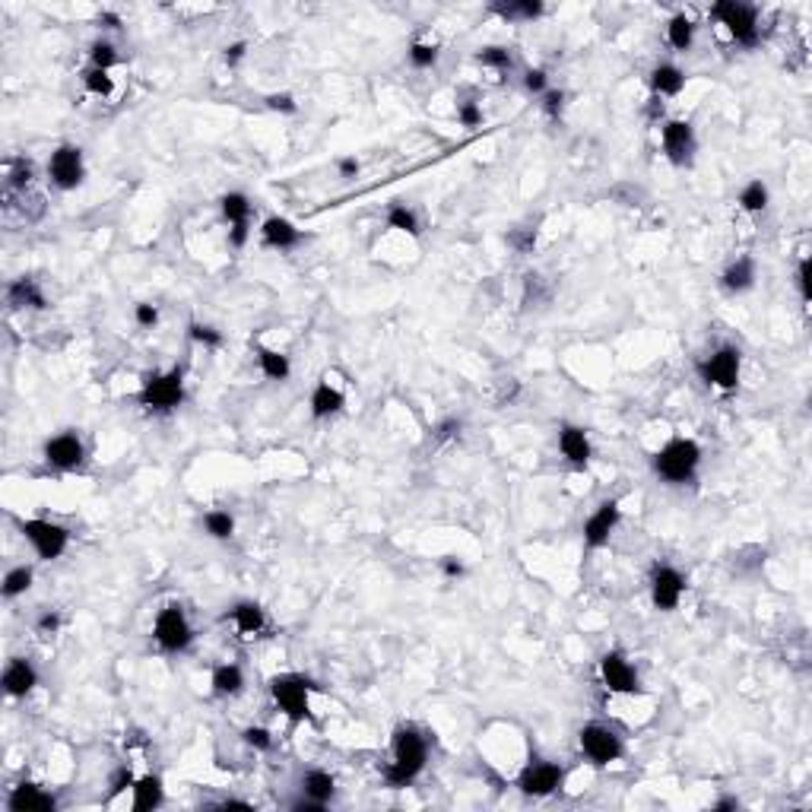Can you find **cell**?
Wrapping results in <instances>:
<instances>
[{
    "mask_svg": "<svg viewBox=\"0 0 812 812\" xmlns=\"http://www.w3.org/2000/svg\"><path fill=\"white\" fill-rule=\"evenodd\" d=\"M648 83H651L654 99H676L685 86V70L673 61H661V64H654Z\"/></svg>",
    "mask_w": 812,
    "mask_h": 812,
    "instance_id": "83f0119b",
    "label": "cell"
},
{
    "mask_svg": "<svg viewBox=\"0 0 812 812\" xmlns=\"http://www.w3.org/2000/svg\"><path fill=\"white\" fill-rule=\"evenodd\" d=\"M489 10L495 16L508 19V23H534V19L543 16L546 6L540 0H508V4H492Z\"/></svg>",
    "mask_w": 812,
    "mask_h": 812,
    "instance_id": "1f68e13d",
    "label": "cell"
},
{
    "mask_svg": "<svg viewBox=\"0 0 812 812\" xmlns=\"http://www.w3.org/2000/svg\"><path fill=\"white\" fill-rule=\"evenodd\" d=\"M359 169H362V165H359V159H356V156H343V159H337V172H339V178H356V175H359Z\"/></svg>",
    "mask_w": 812,
    "mask_h": 812,
    "instance_id": "6f0895ef",
    "label": "cell"
},
{
    "mask_svg": "<svg viewBox=\"0 0 812 812\" xmlns=\"http://www.w3.org/2000/svg\"><path fill=\"white\" fill-rule=\"evenodd\" d=\"M457 121L463 124V128H483V121H485V111H483V105L479 102H474V99H463V102H457Z\"/></svg>",
    "mask_w": 812,
    "mask_h": 812,
    "instance_id": "ee69618b",
    "label": "cell"
},
{
    "mask_svg": "<svg viewBox=\"0 0 812 812\" xmlns=\"http://www.w3.org/2000/svg\"><path fill=\"white\" fill-rule=\"evenodd\" d=\"M188 337L194 339L197 346H203V349H219V346L225 343L223 330H216L213 324H203V321H191L188 324Z\"/></svg>",
    "mask_w": 812,
    "mask_h": 812,
    "instance_id": "b9f144b4",
    "label": "cell"
},
{
    "mask_svg": "<svg viewBox=\"0 0 812 812\" xmlns=\"http://www.w3.org/2000/svg\"><path fill=\"white\" fill-rule=\"evenodd\" d=\"M438 57H442V51H438L435 42L416 38V42H410V48H406V61H410L412 70H432L438 64Z\"/></svg>",
    "mask_w": 812,
    "mask_h": 812,
    "instance_id": "74e56055",
    "label": "cell"
},
{
    "mask_svg": "<svg viewBox=\"0 0 812 812\" xmlns=\"http://www.w3.org/2000/svg\"><path fill=\"white\" fill-rule=\"evenodd\" d=\"M740 375H743V349L734 343H721L698 362V378H702L708 388L721 390V394H734V390L740 388Z\"/></svg>",
    "mask_w": 812,
    "mask_h": 812,
    "instance_id": "8992f818",
    "label": "cell"
},
{
    "mask_svg": "<svg viewBox=\"0 0 812 812\" xmlns=\"http://www.w3.org/2000/svg\"><path fill=\"white\" fill-rule=\"evenodd\" d=\"M201 527H203V534L210 536V540L229 543L232 536H235V515H232V511H225V508H210L201 517Z\"/></svg>",
    "mask_w": 812,
    "mask_h": 812,
    "instance_id": "d6a6232c",
    "label": "cell"
},
{
    "mask_svg": "<svg viewBox=\"0 0 812 812\" xmlns=\"http://www.w3.org/2000/svg\"><path fill=\"white\" fill-rule=\"evenodd\" d=\"M99 26H105V29H121V16L118 13H99Z\"/></svg>",
    "mask_w": 812,
    "mask_h": 812,
    "instance_id": "680465c9",
    "label": "cell"
},
{
    "mask_svg": "<svg viewBox=\"0 0 812 812\" xmlns=\"http://www.w3.org/2000/svg\"><path fill=\"white\" fill-rule=\"evenodd\" d=\"M685 575L676 568V565L670 562H657L654 568H651V578H648V590H651V603H654L657 612H673L679 609V603H682L685 597Z\"/></svg>",
    "mask_w": 812,
    "mask_h": 812,
    "instance_id": "8fae6325",
    "label": "cell"
},
{
    "mask_svg": "<svg viewBox=\"0 0 812 812\" xmlns=\"http://www.w3.org/2000/svg\"><path fill=\"white\" fill-rule=\"evenodd\" d=\"M0 685H4V695L19 702L26 698L32 689L38 685V670L29 657H10L4 667V676H0Z\"/></svg>",
    "mask_w": 812,
    "mask_h": 812,
    "instance_id": "d6986e66",
    "label": "cell"
},
{
    "mask_svg": "<svg viewBox=\"0 0 812 812\" xmlns=\"http://www.w3.org/2000/svg\"><path fill=\"white\" fill-rule=\"evenodd\" d=\"M438 568H442V575H444V578H451V581H457V578L467 575V565H463L457 556H444L442 562H438Z\"/></svg>",
    "mask_w": 812,
    "mask_h": 812,
    "instance_id": "db71d44e",
    "label": "cell"
},
{
    "mask_svg": "<svg viewBox=\"0 0 812 812\" xmlns=\"http://www.w3.org/2000/svg\"><path fill=\"white\" fill-rule=\"evenodd\" d=\"M524 89H527L530 96H543V92L549 89V73L543 68H530L524 73Z\"/></svg>",
    "mask_w": 812,
    "mask_h": 812,
    "instance_id": "c3c4849f",
    "label": "cell"
},
{
    "mask_svg": "<svg viewBox=\"0 0 812 812\" xmlns=\"http://www.w3.org/2000/svg\"><path fill=\"white\" fill-rule=\"evenodd\" d=\"M736 203H740L743 213H752V216H755V213H765V210H768V203H771L768 184H765L762 178H752V182H745L743 191H740V197H736Z\"/></svg>",
    "mask_w": 812,
    "mask_h": 812,
    "instance_id": "e575fe53",
    "label": "cell"
},
{
    "mask_svg": "<svg viewBox=\"0 0 812 812\" xmlns=\"http://www.w3.org/2000/svg\"><path fill=\"white\" fill-rule=\"evenodd\" d=\"M298 790H302V796L315 800L318 807L324 809L337 796V781H334V775H330V771L308 768V771H302V777H298Z\"/></svg>",
    "mask_w": 812,
    "mask_h": 812,
    "instance_id": "4316f807",
    "label": "cell"
},
{
    "mask_svg": "<svg viewBox=\"0 0 812 812\" xmlns=\"http://www.w3.org/2000/svg\"><path fill=\"white\" fill-rule=\"evenodd\" d=\"M578 745H581L584 758H588L590 765H597V768H607V765L619 762V758L625 755L622 734H619L616 727H609V724H600V721L584 724L581 734H578Z\"/></svg>",
    "mask_w": 812,
    "mask_h": 812,
    "instance_id": "9c48e42d",
    "label": "cell"
},
{
    "mask_svg": "<svg viewBox=\"0 0 812 812\" xmlns=\"http://www.w3.org/2000/svg\"><path fill=\"white\" fill-rule=\"evenodd\" d=\"M714 809H740V800H736V796H721V800L714 803Z\"/></svg>",
    "mask_w": 812,
    "mask_h": 812,
    "instance_id": "91938a15",
    "label": "cell"
},
{
    "mask_svg": "<svg viewBox=\"0 0 812 812\" xmlns=\"http://www.w3.org/2000/svg\"><path fill=\"white\" fill-rule=\"evenodd\" d=\"M55 807H57L55 794H48V790L38 787V784H32V781H19L16 787H10V794H6V809H13V812L55 809Z\"/></svg>",
    "mask_w": 812,
    "mask_h": 812,
    "instance_id": "cb8c5ba5",
    "label": "cell"
},
{
    "mask_svg": "<svg viewBox=\"0 0 812 812\" xmlns=\"http://www.w3.org/2000/svg\"><path fill=\"white\" fill-rule=\"evenodd\" d=\"M134 321H137V328L152 330L159 324V308L152 302H137L134 305Z\"/></svg>",
    "mask_w": 812,
    "mask_h": 812,
    "instance_id": "f907efd6",
    "label": "cell"
},
{
    "mask_svg": "<svg viewBox=\"0 0 812 812\" xmlns=\"http://www.w3.org/2000/svg\"><path fill=\"white\" fill-rule=\"evenodd\" d=\"M540 105H543V111H546V118H552V121H558V118H562V111H565V105H568V92L565 89H546L543 96H540Z\"/></svg>",
    "mask_w": 812,
    "mask_h": 812,
    "instance_id": "f6af8a7d",
    "label": "cell"
},
{
    "mask_svg": "<svg viewBox=\"0 0 812 812\" xmlns=\"http://www.w3.org/2000/svg\"><path fill=\"white\" fill-rule=\"evenodd\" d=\"M695 29H698V26L692 23L689 13H676V16L667 19L663 38H667L670 48L679 51V55H685V51H692V45H695Z\"/></svg>",
    "mask_w": 812,
    "mask_h": 812,
    "instance_id": "f546056e",
    "label": "cell"
},
{
    "mask_svg": "<svg viewBox=\"0 0 812 812\" xmlns=\"http://www.w3.org/2000/svg\"><path fill=\"white\" fill-rule=\"evenodd\" d=\"M558 451L562 457L571 463V467L584 470L594 457V444H590V435L575 422H562L558 425Z\"/></svg>",
    "mask_w": 812,
    "mask_h": 812,
    "instance_id": "ffe728a7",
    "label": "cell"
},
{
    "mask_svg": "<svg viewBox=\"0 0 812 812\" xmlns=\"http://www.w3.org/2000/svg\"><path fill=\"white\" fill-rule=\"evenodd\" d=\"M619 521H622V502L619 498H607V502H600L594 511H590V517L584 521V530H581V540H584V549L588 552H597L603 549L612 534H616Z\"/></svg>",
    "mask_w": 812,
    "mask_h": 812,
    "instance_id": "9a60e30c",
    "label": "cell"
},
{
    "mask_svg": "<svg viewBox=\"0 0 812 812\" xmlns=\"http://www.w3.org/2000/svg\"><path fill=\"white\" fill-rule=\"evenodd\" d=\"M508 245L517 251V255H530L536 245V229H527V225H524V229H515L508 235Z\"/></svg>",
    "mask_w": 812,
    "mask_h": 812,
    "instance_id": "7dc6e473",
    "label": "cell"
},
{
    "mask_svg": "<svg viewBox=\"0 0 812 812\" xmlns=\"http://www.w3.org/2000/svg\"><path fill=\"white\" fill-rule=\"evenodd\" d=\"M130 794H134V800H130V807H134L137 812H152L159 809L165 803V787H162V777L159 775H143L134 781V787H130Z\"/></svg>",
    "mask_w": 812,
    "mask_h": 812,
    "instance_id": "f1b7e54d",
    "label": "cell"
},
{
    "mask_svg": "<svg viewBox=\"0 0 812 812\" xmlns=\"http://www.w3.org/2000/svg\"><path fill=\"white\" fill-rule=\"evenodd\" d=\"M796 286H800L803 302H809V298H812V261H809V255H803L800 264H796Z\"/></svg>",
    "mask_w": 812,
    "mask_h": 812,
    "instance_id": "681fc988",
    "label": "cell"
},
{
    "mask_svg": "<svg viewBox=\"0 0 812 812\" xmlns=\"http://www.w3.org/2000/svg\"><path fill=\"white\" fill-rule=\"evenodd\" d=\"M600 679L612 695H641V676L622 651H607L600 657Z\"/></svg>",
    "mask_w": 812,
    "mask_h": 812,
    "instance_id": "e0dca14e",
    "label": "cell"
},
{
    "mask_svg": "<svg viewBox=\"0 0 812 812\" xmlns=\"http://www.w3.org/2000/svg\"><path fill=\"white\" fill-rule=\"evenodd\" d=\"M565 784V768L556 762H546V758H534L521 768L517 775V790L530 800H546L552 796L558 787Z\"/></svg>",
    "mask_w": 812,
    "mask_h": 812,
    "instance_id": "4fadbf2b",
    "label": "cell"
},
{
    "mask_svg": "<svg viewBox=\"0 0 812 812\" xmlns=\"http://www.w3.org/2000/svg\"><path fill=\"white\" fill-rule=\"evenodd\" d=\"M137 403L152 416H169L184 403V369L172 365L169 371H150L140 384Z\"/></svg>",
    "mask_w": 812,
    "mask_h": 812,
    "instance_id": "3957f363",
    "label": "cell"
},
{
    "mask_svg": "<svg viewBox=\"0 0 812 812\" xmlns=\"http://www.w3.org/2000/svg\"><path fill=\"white\" fill-rule=\"evenodd\" d=\"M42 457L51 470H57V474H73V470H79L86 461L83 435L73 429L57 432V435H51L48 442L42 444Z\"/></svg>",
    "mask_w": 812,
    "mask_h": 812,
    "instance_id": "5bb4252c",
    "label": "cell"
},
{
    "mask_svg": "<svg viewBox=\"0 0 812 812\" xmlns=\"http://www.w3.org/2000/svg\"><path fill=\"white\" fill-rule=\"evenodd\" d=\"M242 743L248 745V749H255V752H270L273 749V734L267 727H261V724H251V727L242 730Z\"/></svg>",
    "mask_w": 812,
    "mask_h": 812,
    "instance_id": "7bdbcfd3",
    "label": "cell"
},
{
    "mask_svg": "<svg viewBox=\"0 0 812 812\" xmlns=\"http://www.w3.org/2000/svg\"><path fill=\"white\" fill-rule=\"evenodd\" d=\"M89 64L96 70H115L118 64H121V55H118V48L109 42V38H96V42L89 45Z\"/></svg>",
    "mask_w": 812,
    "mask_h": 812,
    "instance_id": "f35d334b",
    "label": "cell"
},
{
    "mask_svg": "<svg viewBox=\"0 0 812 812\" xmlns=\"http://www.w3.org/2000/svg\"><path fill=\"white\" fill-rule=\"evenodd\" d=\"M704 451L695 438H670L654 457H651V470L657 474V479L667 485H689L695 483L698 470H702Z\"/></svg>",
    "mask_w": 812,
    "mask_h": 812,
    "instance_id": "7a4b0ae2",
    "label": "cell"
},
{
    "mask_svg": "<svg viewBox=\"0 0 812 812\" xmlns=\"http://www.w3.org/2000/svg\"><path fill=\"white\" fill-rule=\"evenodd\" d=\"M661 146H663V156H667L670 165L676 169H689L695 162V152H698V137L692 121L685 118H667L661 124Z\"/></svg>",
    "mask_w": 812,
    "mask_h": 812,
    "instance_id": "30bf717a",
    "label": "cell"
},
{
    "mask_svg": "<svg viewBox=\"0 0 812 812\" xmlns=\"http://www.w3.org/2000/svg\"><path fill=\"white\" fill-rule=\"evenodd\" d=\"M245 55H248V42H232L223 48V61L229 64V68H238V64L245 61Z\"/></svg>",
    "mask_w": 812,
    "mask_h": 812,
    "instance_id": "11a10c76",
    "label": "cell"
},
{
    "mask_svg": "<svg viewBox=\"0 0 812 812\" xmlns=\"http://www.w3.org/2000/svg\"><path fill=\"white\" fill-rule=\"evenodd\" d=\"M308 406H311V419L321 422V419H330V416H337V412H343L346 394H343V388H337V384L330 381V378H321V381L315 384V390H311Z\"/></svg>",
    "mask_w": 812,
    "mask_h": 812,
    "instance_id": "d4e9b609",
    "label": "cell"
},
{
    "mask_svg": "<svg viewBox=\"0 0 812 812\" xmlns=\"http://www.w3.org/2000/svg\"><path fill=\"white\" fill-rule=\"evenodd\" d=\"M6 305L16 311H45L48 308V296H45V289L38 286V279L32 276H19L13 279L10 286H6Z\"/></svg>",
    "mask_w": 812,
    "mask_h": 812,
    "instance_id": "603a6c76",
    "label": "cell"
},
{
    "mask_svg": "<svg viewBox=\"0 0 812 812\" xmlns=\"http://www.w3.org/2000/svg\"><path fill=\"white\" fill-rule=\"evenodd\" d=\"M711 19L717 26L727 29V36L734 38L740 48H755L762 38V26H758V10L743 0H717L711 6Z\"/></svg>",
    "mask_w": 812,
    "mask_h": 812,
    "instance_id": "52a82bcc",
    "label": "cell"
},
{
    "mask_svg": "<svg viewBox=\"0 0 812 812\" xmlns=\"http://www.w3.org/2000/svg\"><path fill=\"white\" fill-rule=\"evenodd\" d=\"M257 232H261L264 248L279 251V255H283V251L298 248V245H302V238H305L302 229H298V225L292 223V219H286V216H267Z\"/></svg>",
    "mask_w": 812,
    "mask_h": 812,
    "instance_id": "44dd1931",
    "label": "cell"
},
{
    "mask_svg": "<svg viewBox=\"0 0 812 812\" xmlns=\"http://www.w3.org/2000/svg\"><path fill=\"white\" fill-rule=\"evenodd\" d=\"M16 527L23 540L32 546L38 562H57L70 546V530L57 521H48V517H23V521H16Z\"/></svg>",
    "mask_w": 812,
    "mask_h": 812,
    "instance_id": "ba28073f",
    "label": "cell"
},
{
    "mask_svg": "<svg viewBox=\"0 0 812 812\" xmlns=\"http://www.w3.org/2000/svg\"><path fill=\"white\" fill-rule=\"evenodd\" d=\"M32 178H36V165L29 159H16V162L6 165V191H29Z\"/></svg>",
    "mask_w": 812,
    "mask_h": 812,
    "instance_id": "ab89813d",
    "label": "cell"
},
{
    "mask_svg": "<svg viewBox=\"0 0 812 812\" xmlns=\"http://www.w3.org/2000/svg\"><path fill=\"white\" fill-rule=\"evenodd\" d=\"M32 581H36V568H32V565H13L4 575V597L6 600H16V597L29 594Z\"/></svg>",
    "mask_w": 812,
    "mask_h": 812,
    "instance_id": "d590c367",
    "label": "cell"
},
{
    "mask_svg": "<svg viewBox=\"0 0 812 812\" xmlns=\"http://www.w3.org/2000/svg\"><path fill=\"white\" fill-rule=\"evenodd\" d=\"M219 210H223V219L229 223V245L235 251H242L245 245L251 242V213H255V203H251V197L242 194V191H229V194L219 197Z\"/></svg>",
    "mask_w": 812,
    "mask_h": 812,
    "instance_id": "2e32d148",
    "label": "cell"
},
{
    "mask_svg": "<svg viewBox=\"0 0 812 812\" xmlns=\"http://www.w3.org/2000/svg\"><path fill=\"white\" fill-rule=\"evenodd\" d=\"M48 182L57 191H77L86 182V156L77 143H61L48 156Z\"/></svg>",
    "mask_w": 812,
    "mask_h": 812,
    "instance_id": "7c38bea8",
    "label": "cell"
},
{
    "mask_svg": "<svg viewBox=\"0 0 812 812\" xmlns=\"http://www.w3.org/2000/svg\"><path fill=\"white\" fill-rule=\"evenodd\" d=\"M758 279V264L752 255H740L736 261H730L727 267H724L721 273V289L727 292V296H743V292H749L752 286H755Z\"/></svg>",
    "mask_w": 812,
    "mask_h": 812,
    "instance_id": "7402d4cb",
    "label": "cell"
},
{
    "mask_svg": "<svg viewBox=\"0 0 812 812\" xmlns=\"http://www.w3.org/2000/svg\"><path fill=\"white\" fill-rule=\"evenodd\" d=\"M463 432V422L461 419H444V422L435 425V432H432V438L435 442H454V438H461Z\"/></svg>",
    "mask_w": 812,
    "mask_h": 812,
    "instance_id": "f5cc1de1",
    "label": "cell"
},
{
    "mask_svg": "<svg viewBox=\"0 0 812 812\" xmlns=\"http://www.w3.org/2000/svg\"><path fill=\"white\" fill-rule=\"evenodd\" d=\"M83 86H86V92H89V96H99V99L115 96V77H111L109 70L89 68L83 73Z\"/></svg>",
    "mask_w": 812,
    "mask_h": 812,
    "instance_id": "60d3db41",
    "label": "cell"
},
{
    "mask_svg": "<svg viewBox=\"0 0 812 812\" xmlns=\"http://www.w3.org/2000/svg\"><path fill=\"white\" fill-rule=\"evenodd\" d=\"M264 102H267L270 111H283V115H296V111H298L296 96H292V92H270Z\"/></svg>",
    "mask_w": 812,
    "mask_h": 812,
    "instance_id": "816d5d0a",
    "label": "cell"
},
{
    "mask_svg": "<svg viewBox=\"0 0 812 812\" xmlns=\"http://www.w3.org/2000/svg\"><path fill=\"white\" fill-rule=\"evenodd\" d=\"M384 219H388V229L403 232V235H410V238L422 235V223H419V213L412 210V206H406L403 201L390 203L388 213H384Z\"/></svg>",
    "mask_w": 812,
    "mask_h": 812,
    "instance_id": "836d02e7",
    "label": "cell"
},
{
    "mask_svg": "<svg viewBox=\"0 0 812 812\" xmlns=\"http://www.w3.org/2000/svg\"><path fill=\"white\" fill-rule=\"evenodd\" d=\"M318 685L311 682L305 673H279L270 679V698L279 711L286 714V721L296 724L311 721V692Z\"/></svg>",
    "mask_w": 812,
    "mask_h": 812,
    "instance_id": "277c9868",
    "label": "cell"
},
{
    "mask_svg": "<svg viewBox=\"0 0 812 812\" xmlns=\"http://www.w3.org/2000/svg\"><path fill=\"white\" fill-rule=\"evenodd\" d=\"M425 762H429V743H425L422 730L412 727V724H401L394 730V740H390V762L384 765V781L388 787L403 790L416 781L425 771Z\"/></svg>",
    "mask_w": 812,
    "mask_h": 812,
    "instance_id": "6da1fadb",
    "label": "cell"
},
{
    "mask_svg": "<svg viewBox=\"0 0 812 812\" xmlns=\"http://www.w3.org/2000/svg\"><path fill=\"white\" fill-rule=\"evenodd\" d=\"M225 622L232 625V631H235L242 641H257V638H264L270 631V616L257 600L232 603V609L225 612Z\"/></svg>",
    "mask_w": 812,
    "mask_h": 812,
    "instance_id": "ac0fdd59",
    "label": "cell"
},
{
    "mask_svg": "<svg viewBox=\"0 0 812 812\" xmlns=\"http://www.w3.org/2000/svg\"><path fill=\"white\" fill-rule=\"evenodd\" d=\"M152 644L169 657L184 654V651L194 644V625H191L188 609H184L182 603H165V607L156 612Z\"/></svg>",
    "mask_w": 812,
    "mask_h": 812,
    "instance_id": "5b68a950",
    "label": "cell"
},
{
    "mask_svg": "<svg viewBox=\"0 0 812 812\" xmlns=\"http://www.w3.org/2000/svg\"><path fill=\"white\" fill-rule=\"evenodd\" d=\"M257 369H261V375L267 378V381H289L292 375V362L286 352L279 349H270V346H257Z\"/></svg>",
    "mask_w": 812,
    "mask_h": 812,
    "instance_id": "4dcf8cb0",
    "label": "cell"
},
{
    "mask_svg": "<svg viewBox=\"0 0 812 812\" xmlns=\"http://www.w3.org/2000/svg\"><path fill=\"white\" fill-rule=\"evenodd\" d=\"M476 64L495 73H508L515 68V55H511V48H505V45H485V48L476 51Z\"/></svg>",
    "mask_w": 812,
    "mask_h": 812,
    "instance_id": "8d00e7d4",
    "label": "cell"
},
{
    "mask_svg": "<svg viewBox=\"0 0 812 812\" xmlns=\"http://www.w3.org/2000/svg\"><path fill=\"white\" fill-rule=\"evenodd\" d=\"M245 685H248V679H245V670L242 663H216L210 673V689L216 698H238L245 692Z\"/></svg>",
    "mask_w": 812,
    "mask_h": 812,
    "instance_id": "484cf974",
    "label": "cell"
},
{
    "mask_svg": "<svg viewBox=\"0 0 812 812\" xmlns=\"http://www.w3.org/2000/svg\"><path fill=\"white\" fill-rule=\"evenodd\" d=\"M61 625H64V619H61V612H57V609H42V612H38V619H36L38 635H45V638L57 635V631H61Z\"/></svg>",
    "mask_w": 812,
    "mask_h": 812,
    "instance_id": "bcb514c9",
    "label": "cell"
},
{
    "mask_svg": "<svg viewBox=\"0 0 812 812\" xmlns=\"http://www.w3.org/2000/svg\"><path fill=\"white\" fill-rule=\"evenodd\" d=\"M134 781H137L134 771H130L128 765H124V768L118 771L115 777H111V796H118V794H124V790H128V787H134Z\"/></svg>",
    "mask_w": 812,
    "mask_h": 812,
    "instance_id": "9f6ffc18",
    "label": "cell"
}]
</instances>
